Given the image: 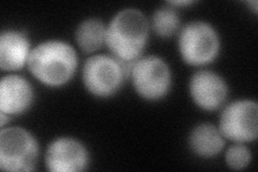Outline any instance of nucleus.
<instances>
[{"label": "nucleus", "instance_id": "7ed1b4c3", "mask_svg": "<svg viewBox=\"0 0 258 172\" xmlns=\"http://www.w3.org/2000/svg\"><path fill=\"white\" fill-rule=\"evenodd\" d=\"M176 45L185 65L203 69L219 59L222 39L220 32L211 23L196 20L181 27L176 35Z\"/></svg>", "mask_w": 258, "mask_h": 172}, {"label": "nucleus", "instance_id": "ddd939ff", "mask_svg": "<svg viewBox=\"0 0 258 172\" xmlns=\"http://www.w3.org/2000/svg\"><path fill=\"white\" fill-rule=\"evenodd\" d=\"M107 24L98 18H87L76 28L75 41L79 50L93 55L106 46Z\"/></svg>", "mask_w": 258, "mask_h": 172}, {"label": "nucleus", "instance_id": "9d476101", "mask_svg": "<svg viewBox=\"0 0 258 172\" xmlns=\"http://www.w3.org/2000/svg\"><path fill=\"white\" fill-rule=\"evenodd\" d=\"M35 98L30 81L18 73H8L0 81V112L11 119L27 113L35 103Z\"/></svg>", "mask_w": 258, "mask_h": 172}, {"label": "nucleus", "instance_id": "9b49d317", "mask_svg": "<svg viewBox=\"0 0 258 172\" xmlns=\"http://www.w3.org/2000/svg\"><path fill=\"white\" fill-rule=\"evenodd\" d=\"M32 47L25 30L4 29L0 34V69L7 73H18L27 67Z\"/></svg>", "mask_w": 258, "mask_h": 172}, {"label": "nucleus", "instance_id": "f8f14e48", "mask_svg": "<svg viewBox=\"0 0 258 172\" xmlns=\"http://www.w3.org/2000/svg\"><path fill=\"white\" fill-rule=\"evenodd\" d=\"M226 139L219 127L211 123H200L192 127L188 135L190 152L203 159H212L225 150Z\"/></svg>", "mask_w": 258, "mask_h": 172}, {"label": "nucleus", "instance_id": "20e7f679", "mask_svg": "<svg viewBox=\"0 0 258 172\" xmlns=\"http://www.w3.org/2000/svg\"><path fill=\"white\" fill-rule=\"evenodd\" d=\"M127 78L126 67L111 54L90 55L81 70V80L86 92L101 100L116 96Z\"/></svg>", "mask_w": 258, "mask_h": 172}, {"label": "nucleus", "instance_id": "f03ea898", "mask_svg": "<svg viewBox=\"0 0 258 172\" xmlns=\"http://www.w3.org/2000/svg\"><path fill=\"white\" fill-rule=\"evenodd\" d=\"M79 68L77 48L62 39H48L32 47L27 69L48 88H60L75 79Z\"/></svg>", "mask_w": 258, "mask_h": 172}, {"label": "nucleus", "instance_id": "2eb2a0df", "mask_svg": "<svg viewBox=\"0 0 258 172\" xmlns=\"http://www.w3.org/2000/svg\"><path fill=\"white\" fill-rule=\"evenodd\" d=\"M225 163L230 170L241 171L246 169L252 162V151L247 144L232 143L225 150Z\"/></svg>", "mask_w": 258, "mask_h": 172}, {"label": "nucleus", "instance_id": "f257e3e1", "mask_svg": "<svg viewBox=\"0 0 258 172\" xmlns=\"http://www.w3.org/2000/svg\"><path fill=\"white\" fill-rule=\"evenodd\" d=\"M150 32V22L145 14L137 8H126L113 15L107 24L106 47L129 73L132 65L144 55Z\"/></svg>", "mask_w": 258, "mask_h": 172}, {"label": "nucleus", "instance_id": "39448f33", "mask_svg": "<svg viewBox=\"0 0 258 172\" xmlns=\"http://www.w3.org/2000/svg\"><path fill=\"white\" fill-rule=\"evenodd\" d=\"M135 93L149 102L164 100L170 94L173 83L172 71L167 61L158 55H143L129 69Z\"/></svg>", "mask_w": 258, "mask_h": 172}, {"label": "nucleus", "instance_id": "4468645a", "mask_svg": "<svg viewBox=\"0 0 258 172\" xmlns=\"http://www.w3.org/2000/svg\"><path fill=\"white\" fill-rule=\"evenodd\" d=\"M149 22L151 31L161 39H170L176 36L182 27L177 9L168 4L153 12Z\"/></svg>", "mask_w": 258, "mask_h": 172}, {"label": "nucleus", "instance_id": "0eeeda50", "mask_svg": "<svg viewBox=\"0 0 258 172\" xmlns=\"http://www.w3.org/2000/svg\"><path fill=\"white\" fill-rule=\"evenodd\" d=\"M220 132L226 141L249 144L258 137V104L249 98L236 99L221 109Z\"/></svg>", "mask_w": 258, "mask_h": 172}, {"label": "nucleus", "instance_id": "423d86ee", "mask_svg": "<svg viewBox=\"0 0 258 172\" xmlns=\"http://www.w3.org/2000/svg\"><path fill=\"white\" fill-rule=\"evenodd\" d=\"M40 157V144L27 128L8 126L0 132V169L7 172H30Z\"/></svg>", "mask_w": 258, "mask_h": 172}, {"label": "nucleus", "instance_id": "dca6fc26", "mask_svg": "<svg viewBox=\"0 0 258 172\" xmlns=\"http://www.w3.org/2000/svg\"><path fill=\"white\" fill-rule=\"evenodd\" d=\"M167 4L175 8V9H180V8L182 9V8L190 7L191 5L195 4V2L194 0H175V2H168Z\"/></svg>", "mask_w": 258, "mask_h": 172}, {"label": "nucleus", "instance_id": "f3484780", "mask_svg": "<svg viewBox=\"0 0 258 172\" xmlns=\"http://www.w3.org/2000/svg\"><path fill=\"white\" fill-rule=\"evenodd\" d=\"M246 5L249 7V9H251L254 14H257L258 12V3L256 2V0H252V2H247Z\"/></svg>", "mask_w": 258, "mask_h": 172}, {"label": "nucleus", "instance_id": "6e6552de", "mask_svg": "<svg viewBox=\"0 0 258 172\" xmlns=\"http://www.w3.org/2000/svg\"><path fill=\"white\" fill-rule=\"evenodd\" d=\"M88 146L79 138L60 136L47 144L44 165L48 172H83L91 166Z\"/></svg>", "mask_w": 258, "mask_h": 172}, {"label": "nucleus", "instance_id": "1a4fd4ad", "mask_svg": "<svg viewBox=\"0 0 258 172\" xmlns=\"http://www.w3.org/2000/svg\"><path fill=\"white\" fill-rule=\"evenodd\" d=\"M189 97L198 109L205 112L221 110L227 103L229 86L219 72L199 69L192 73L188 83Z\"/></svg>", "mask_w": 258, "mask_h": 172}]
</instances>
